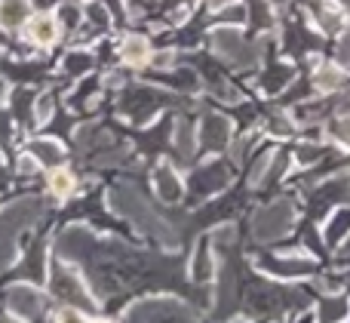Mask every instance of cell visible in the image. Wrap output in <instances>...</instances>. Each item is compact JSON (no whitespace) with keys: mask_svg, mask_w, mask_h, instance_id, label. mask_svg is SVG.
<instances>
[{"mask_svg":"<svg viewBox=\"0 0 350 323\" xmlns=\"http://www.w3.org/2000/svg\"><path fill=\"white\" fill-rule=\"evenodd\" d=\"M289 228H292V207L286 201H277V203H271V207H265L252 222V231L258 240L283 237Z\"/></svg>","mask_w":350,"mask_h":323,"instance_id":"obj_1","label":"cell"},{"mask_svg":"<svg viewBox=\"0 0 350 323\" xmlns=\"http://www.w3.org/2000/svg\"><path fill=\"white\" fill-rule=\"evenodd\" d=\"M212 43H215V49L224 55V59L237 62V65H252L255 55H258L249 43H243V37L237 34V31H215V34H212Z\"/></svg>","mask_w":350,"mask_h":323,"instance_id":"obj_2","label":"cell"},{"mask_svg":"<svg viewBox=\"0 0 350 323\" xmlns=\"http://www.w3.org/2000/svg\"><path fill=\"white\" fill-rule=\"evenodd\" d=\"M53 289H55V296L74 302V305H83V308L92 305L90 296L83 293V287H80V281L74 274H68V271H55V274H53Z\"/></svg>","mask_w":350,"mask_h":323,"instance_id":"obj_3","label":"cell"},{"mask_svg":"<svg viewBox=\"0 0 350 323\" xmlns=\"http://www.w3.org/2000/svg\"><path fill=\"white\" fill-rule=\"evenodd\" d=\"M10 308L18 318H37L43 308V299L37 296V289L31 287H12L10 289Z\"/></svg>","mask_w":350,"mask_h":323,"instance_id":"obj_4","label":"cell"},{"mask_svg":"<svg viewBox=\"0 0 350 323\" xmlns=\"http://www.w3.org/2000/svg\"><path fill=\"white\" fill-rule=\"evenodd\" d=\"M228 135H230V120L215 117V114L203 117V123H200V142H203L206 148H224Z\"/></svg>","mask_w":350,"mask_h":323,"instance_id":"obj_5","label":"cell"},{"mask_svg":"<svg viewBox=\"0 0 350 323\" xmlns=\"http://www.w3.org/2000/svg\"><path fill=\"white\" fill-rule=\"evenodd\" d=\"M151 179H154V191H157L166 203H175L181 197V179L175 176V170L170 164H160Z\"/></svg>","mask_w":350,"mask_h":323,"instance_id":"obj_6","label":"cell"},{"mask_svg":"<svg viewBox=\"0 0 350 323\" xmlns=\"http://www.w3.org/2000/svg\"><path fill=\"white\" fill-rule=\"evenodd\" d=\"M31 0H0V25L3 28H16L28 18Z\"/></svg>","mask_w":350,"mask_h":323,"instance_id":"obj_7","label":"cell"},{"mask_svg":"<svg viewBox=\"0 0 350 323\" xmlns=\"http://www.w3.org/2000/svg\"><path fill=\"white\" fill-rule=\"evenodd\" d=\"M120 55L126 62H133V65H139V62H145L148 55H151V47H148L145 37H126L120 47Z\"/></svg>","mask_w":350,"mask_h":323,"instance_id":"obj_8","label":"cell"},{"mask_svg":"<svg viewBox=\"0 0 350 323\" xmlns=\"http://www.w3.org/2000/svg\"><path fill=\"white\" fill-rule=\"evenodd\" d=\"M341 80H345V74H341L338 68H329V65L317 68V74H314V83H317V90H323V92H332V90H338V86H341Z\"/></svg>","mask_w":350,"mask_h":323,"instance_id":"obj_9","label":"cell"},{"mask_svg":"<svg viewBox=\"0 0 350 323\" xmlns=\"http://www.w3.org/2000/svg\"><path fill=\"white\" fill-rule=\"evenodd\" d=\"M55 18L53 16H40L31 22V37H34L37 43H53L55 40Z\"/></svg>","mask_w":350,"mask_h":323,"instance_id":"obj_10","label":"cell"},{"mask_svg":"<svg viewBox=\"0 0 350 323\" xmlns=\"http://www.w3.org/2000/svg\"><path fill=\"white\" fill-rule=\"evenodd\" d=\"M49 188H53L59 197H68V194L74 191V179H71V172H68V170H55L53 176H49Z\"/></svg>","mask_w":350,"mask_h":323,"instance_id":"obj_11","label":"cell"},{"mask_svg":"<svg viewBox=\"0 0 350 323\" xmlns=\"http://www.w3.org/2000/svg\"><path fill=\"white\" fill-rule=\"evenodd\" d=\"M31 151H34L40 160H46V164H59V160H62V148L53 145V142H34V145H31Z\"/></svg>","mask_w":350,"mask_h":323,"instance_id":"obj_12","label":"cell"},{"mask_svg":"<svg viewBox=\"0 0 350 323\" xmlns=\"http://www.w3.org/2000/svg\"><path fill=\"white\" fill-rule=\"evenodd\" d=\"M347 314V302L345 299H329L323 308V323H338Z\"/></svg>","mask_w":350,"mask_h":323,"instance_id":"obj_13","label":"cell"},{"mask_svg":"<svg viewBox=\"0 0 350 323\" xmlns=\"http://www.w3.org/2000/svg\"><path fill=\"white\" fill-rule=\"evenodd\" d=\"M90 65H92L90 53H71V55H68V59H65V68H68V71H71V74H83Z\"/></svg>","mask_w":350,"mask_h":323,"instance_id":"obj_14","label":"cell"},{"mask_svg":"<svg viewBox=\"0 0 350 323\" xmlns=\"http://www.w3.org/2000/svg\"><path fill=\"white\" fill-rule=\"evenodd\" d=\"M338 62L345 68H350V31L341 34V43H338Z\"/></svg>","mask_w":350,"mask_h":323,"instance_id":"obj_15","label":"cell"},{"mask_svg":"<svg viewBox=\"0 0 350 323\" xmlns=\"http://www.w3.org/2000/svg\"><path fill=\"white\" fill-rule=\"evenodd\" d=\"M178 148L185 154H191V129H187L185 123H178Z\"/></svg>","mask_w":350,"mask_h":323,"instance_id":"obj_16","label":"cell"},{"mask_svg":"<svg viewBox=\"0 0 350 323\" xmlns=\"http://www.w3.org/2000/svg\"><path fill=\"white\" fill-rule=\"evenodd\" d=\"M59 323H83V314H77L74 308H68V311L59 314Z\"/></svg>","mask_w":350,"mask_h":323,"instance_id":"obj_17","label":"cell"},{"mask_svg":"<svg viewBox=\"0 0 350 323\" xmlns=\"http://www.w3.org/2000/svg\"><path fill=\"white\" fill-rule=\"evenodd\" d=\"M314 157H320V148H301V151H298V160H301V164H310Z\"/></svg>","mask_w":350,"mask_h":323,"instance_id":"obj_18","label":"cell"},{"mask_svg":"<svg viewBox=\"0 0 350 323\" xmlns=\"http://www.w3.org/2000/svg\"><path fill=\"white\" fill-rule=\"evenodd\" d=\"M215 240H218V244H230V240H234V228H218V231H215Z\"/></svg>","mask_w":350,"mask_h":323,"instance_id":"obj_19","label":"cell"},{"mask_svg":"<svg viewBox=\"0 0 350 323\" xmlns=\"http://www.w3.org/2000/svg\"><path fill=\"white\" fill-rule=\"evenodd\" d=\"M46 111H49V96H43L37 102V120H46Z\"/></svg>","mask_w":350,"mask_h":323,"instance_id":"obj_20","label":"cell"},{"mask_svg":"<svg viewBox=\"0 0 350 323\" xmlns=\"http://www.w3.org/2000/svg\"><path fill=\"white\" fill-rule=\"evenodd\" d=\"M335 133H338L341 139H345L347 145H350V123H338V127H335Z\"/></svg>","mask_w":350,"mask_h":323,"instance_id":"obj_21","label":"cell"},{"mask_svg":"<svg viewBox=\"0 0 350 323\" xmlns=\"http://www.w3.org/2000/svg\"><path fill=\"white\" fill-rule=\"evenodd\" d=\"M338 111H341V114H347V117H350V92H345V96H341Z\"/></svg>","mask_w":350,"mask_h":323,"instance_id":"obj_22","label":"cell"},{"mask_svg":"<svg viewBox=\"0 0 350 323\" xmlns=\"http://www.w3.org/2000/svg\"><path fill=\"white\" fill-rule=\"evenodd\" d=\"M215 6H224V3H234V0H212Z\"/></svg>","mask_w":350,"mask_h":323,"instance_id":"obj_23","label":"cell"}]
</instances>
